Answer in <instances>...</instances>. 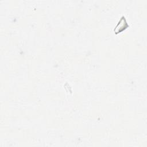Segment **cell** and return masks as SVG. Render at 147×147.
<instances>
[{
	"label": "cell",
	"mask_w": 147,
	"mask_h": 147,
	"mask_svg": "<svg viewBox=\"0 0 147 147\" xmlns=\"http://www.w3.org/2000/svg\"><path fill=\"white\" fill-rule=\"evenodd\" d=\"M126 26H127V24L125 17H123L121 19V20L118 22L115 29H114V31H116L117 32H120L126 28Z\"/></svg>",
	"instance_id": "6da1fadb"
}]
</instances>
